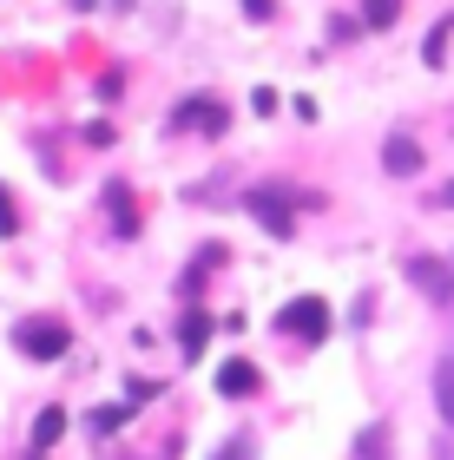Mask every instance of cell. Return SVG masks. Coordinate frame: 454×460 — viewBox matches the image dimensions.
<instances>
[{
	"label": "cell",
	"mask_w": 454,
	"mask_h": 460,
	"mask_svg": "<svg viewBox=\"0 0 454 460\" xmlns=\"http://www.w3.org/2000/svg\"><path fill=\"white\" fill-rule=\"evenodd\" d=\"M13 349L27 355V362H59V355L73 349V329L59 323V316H27L13 329Z\"/></svg>",
	"instance_id": "obj_1"
},
{
	"label": "cell",
	"mask_w": 454,
	"mask_h": 460,
	"mask_svg": "<svg viewBox=\"0 0 454 460\" xmlns=\"http://www.w3.org/2000/svg\"><path fill=\"white\" fill-rule=\"evenodd\" d=\"M277 329H283V336H303V342H323L329 329H336V316H329L323 296H290L277 309Z\"/></svg>",
	"instance_id": "obj_2"
},
{
	"label": "cell",
	"mask_w": 454,
	"mask_h": 460,
	"mask_svg": "<svg viewBox=\"0 0 454 460\" xmlns=\"http://www.w3.org/2000/svg\"><path fill=\"white\" fill-rule=\"evenodd\" d=\"M244 204H251V217H257L263 230H271V237H297L290 204H316V198H309V191H271V184H257V191L244 198Z\"/></svg>",
	"instance_id": "obj_3"
},
{
	"label": "cell",
	"mask_w": 454,
	"mask_h": 460,
	"mask_svg": "<svg viewBox=\"0 0 454 460\" xmlns=\"http://www.w3.org/2000/svg\"><path fill=\"white\" fill-rule=\"evenodd\" d=\"M408 277H415V289L428 303H454V270L441 257H408Z\"/></svg>",
	"instance_id": "obj_4"
},
{
	"label": "cell",
	"mask_w": 454,
	"mask_h": 460,
	"mask_svg": "<svg viewBox=\"0 0 454 460\" xmlns=\"http://www.w3.org/2000/svg\"><path fill=\"white\" fill-rule=\"evenodd\" d=\"M172 125H178V132H224V99H184V106L172 112Z\"/></svg>",
	"instance_id": "obj_5"
},
{
	"label": "cell",
	"mask_w": 454,
	"mask_h": 460,
	"mask_svg": "<svg viewBox=\"0 0 454 460\" xmlns=\"http://www.w3.org/2000/svg\"><path fill=\"white\" fill-rule=\"evenodd\" d=\"M382 164H388V178H415L422 172V145L408 138V132H396V138L382 145Z\"/></svg>",
	"instance_id": "obj_6"
},
{
	"label": "cell",
	"mask_w": 454,
	"mask_h": 460,
	"mask_svg": "<svg viewBox=\"0 0 454 460\" xmlns=\"http://www.w3.org/2000/svg\"><path fill=\"white\" fill-rule=\"evenodd\" d=\"M218 394H231V402H244V394H257V362H244V355H231V362L218 368Z\"/></svg>",
	"instance_id": "obj_7"
},
{
	"label": "cell",
	"mask_w": 454,
	"mask_h": 460,
	"mask_svg": "<svg viewBox=\"0 0 454 460\" xmlns=\"http://www.w3.org/2000/svg\"><path fill=\"white\" fill-rule=\"evenodd\" d=\"M204 342H211V316H204V309H191V316H184V329H178V349H184V355H204Z\"/></svg>",
	"instance_id": "obj_8"
},
{
	"label": "cell",
	"mask_w": 454,
	"mask_h": 460,
	"mask_svg": "<svg viewBox=\"0 0 454 460\" xmlns=\"http://www.w3.org/2000/svg\"><path fill=\"white\" fill-rule=\"evenodd\" d=\"M59 434H67V408H40V421H33V447L47 454Z\"/></svg>",
	"instance_id": "obj_9"
},
{
	"label": "cell",
	"mask_w": 454,
	"mask_h": 460,
	"mask_svg": "<svg viewBox=\"0 0 454 460\" xmlns=\"http://www.w3.org/2000/svg\"><path fill=\"white\" fill-rule=\"evenodd\" d=\"M435 408H441V421L454 428V355H448V362L435 368Z\"/></svg>",
	"instance_id": "obj_10"
},
{
	"label": "cell",
	"mask_w": 454,
	"mask_h": 460,
	"mask_svg": "<svg viewBox=\"0 0 454 460\" xmlns=\"http://www.w3.org/2000/svg\"><path fill=\"white\" fill-rule=\"evenodd\" d=\"M106 204L119 211V237H138V211H132V198H126V191H112Z\"/></svg>",
	"instance_id": "obj_11"
},
{
	"label": "cell",
	"mask_w": 454,
	"mask_h": 460,
	"mask_svg": "<svg viewBox=\"0 0 454 460\" xmlns=\"http://www.w3.org/2000/svg\"><path fill=\"white\" fill-rule=\"evenodd\" d=\"M126 414H132V408H93V434H112V428H126Z\"/></svg>",
	"instance_id": "obj_12"
},
{
	"label": "cell",
	"mask_w": 454,
	"mask_h": 460,
	"mask_svg": "<svg viewBox=\"0 0 454 460\" xmlns=\"http://www.w3.org/2000/svg\"><path fill=\"white\" fill-rule=\"evenodd\" d=\"M448 33H454V13L435 27V40H428V66H441V53H448Z\"/></svg>",
	"instance_id": "obj_13"
},
{
	"label": "cell",
	"mask_w": 454,
	"mask_h": 460,
	"mask_svg": "<svg viewBox=\"0 0 454 460\" xmlns=\"http://www.w3.org/2000/svg\"><path fill=\"white\" fill-rule=\"evenodd\" d=\"M396 20V0H369V27H388Z\"/></svg>",
	"instance_id": "obj_14"
},
{
	"label": "cell",
	"mask_w": 454,
	"mask_h": 460,
	"mask_svg": "<svg viewBox=\"0 0 454 460\" xmlns=\"http://www.w3.org/2000/svg\"><path fill=\"white\" fill-rule=\"evenodd\" d=\"M13 224H20V217H13V198L0 191V237H13Z\"/></svg>",
	"instance_id": "obj_15"
},
{
	"label": "cell",
	"mask_w": 454,
	"mask_h": 460,
	"mask_svg": "<svg viewBox=\"0 0 454 460\" xmlns=\"http://www.w3.org/2000/svg\"><path fill=\"white\" fill-rule=\"evenodd\" d=\"M218 460H251V441H244V434H237V441H231V447H224Z\"/></svg>",
	"instance_id": "obj_16"
},
{
	"label": "cell",
	"mask_w": 454,
	"mask_h": 460,
	"mask_svg": "<svg viewBox=\"0 0 454 460\" xmlns=\"http://www.w3.org/2000/svg\"><path fill=\"white\" fill-rule=\"evenodd\" d=\"M435 204H441V211H454V178H448L441 191H435Z\"/></svg>",
	"instance_id": "obj_17"
},
{
	"label": "cell",
	"mask_w": 454,
	"mask_h": 460,
	"mask_svg": "<svg viewBox=\"0 0 454 460\" xmlns=\"http://www.w3.org/2000/svg\"><path fill=\"white\" fill-rule=\"evenodd\" d=\"M73 7H93V0H73Z\"/></svg>",
	"instance_id": "obj_18"
}]
</instances>
